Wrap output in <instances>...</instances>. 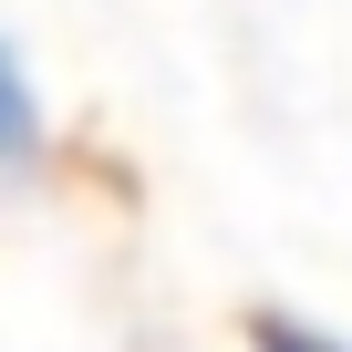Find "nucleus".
Returning a JSON list of instances; mask_svg holds the SVG:
<instances>
[{
	"mask_svg": "<svg viewBox=\"0 0 352 352\" xmlns=\"http://www.w3.org/2000/svg\"><path fill=\"white\" fill-rule=\"evenodd\" d=\"M42 155V94H32V73L11 63V42H0V176H21Z\"/></svg>",
	"mask_w": 352,
	"mask_h": 352,
	"instance_id": "obj_1",
	"label": "nucleus"
},
{
	"mask_svg": "<svg viewBox=\"0 0 352 352\" xmlns=\"http://www.w3.org/2000/svg\"><path fill=\"white\" fill-rule=\"evenodd\" d=\"M259 352H352V342H331V331H300V321H270V331H259Z\"/></svg>",
	"mask_w": 352,
	"mask_h": 352,
	"instance_id": "obj_2",
	"label": "nucleus"
}]
</instances>
